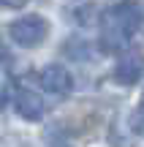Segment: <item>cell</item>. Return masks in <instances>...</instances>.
<instances>
[{
	"label": "cell",
	"mask_w": 144,
	"mask_h": 147,
	"mask_svg": "<svg viewBox=\"0 0 144 147\" xmlns=\"http://www.w3.org/2000/svg\"><path fill=\"white\" fill-rule=\"evenodd\" d=\"M144 22V3L141 0H120L117 5L103 14V49L109 52H117L125 49L128 38L133 36Z\"/></svg>",
	"instance_id": "obj_1"
},
{
	"label": "cell",
	"mask_w": 144,
	"mask_h": 147,
	"mask_svg": "<svg viewBox=\"0 0 144 147\" xmlns=\"http://www.w3.org/2000/svg\"><path fill=\"white\" fill-rule=\"evenodd\" d=\"M46 19L38 14H27L22 16V19L11 22V38H14L19 47H35V44H41L44 38H46Z\"/></svg>",
	"instance_id": "obj_2"
},
{
	"label": "cell",
	"mask_w": 144,
	"mask_h": 147,
	"mask_svg": "<svg viewBox=\"0 0 144 147\" xmlns=\"http://www.w3.org/2000/svg\"><path fill=\"white\" fill-rule=\"evenodd\" d=\"M144 74V52L139 49H128L120 55L117 65H114V79L120 84H136Z\"/></svg>",
	"instance_id": "obj_3"
},
{
	"label": "cell",
	"mask_w": 144,
	"mask_h": 147,
	"mask_svg": "<svg viewBox=\"0 0 144 147\" xmlns=\"http://www.w3.org/2000/svg\"><path fill=\"white\" fill-rule=\"evenodd\" d=\"M38 82H41L44 90H49V93H54V95H65L74 87V76L68 74V68H63V65H57V63L46 65V68L41 71V76H38Z\"/></svg>",
	"instance_id": "obj_4"
},
{
	"label": "cell",
	"mask_w": 144,
	"mask_h": 147,
	"mask_svg": "<svg viewBox=\"0 0 144 147\" xmlns=\"http://www.w3.org/2000/svg\"><path fill=\"white\" fill-rule=\"evenodd\" d=\"M16 112H19V117H25V120H41L44 117V101L41 95L35 93V90L30 87H19L16 90V101H14Z\"/></svg>",
	"instance_id": "obj_5"
},
{
	"label": "cell",
	"mask_w": 144,
	"mask_h": 147,
	"mask_svg": "<svg viewBox=\"0 0 144 147\" xmlns=\"http://www.w3.org/2000/svg\"><path fill=\"white\" fill-rule=\"evenodd\" d=\"M128 125H131L128 117H114L112 134H109V142H112L114 147H133V136H136V134L133 131L128 134Z\"/></svg>",
	"instance_id": "obj_6"
},
{
	"label": "cell",
	"mask_w": 144,
	"mask_h": 147,
	"mask_svg": "<svg viewBox=\"0 0 144 147\" xmlns=\"http://www.w3.org/2000/svg\"><path fill=\"white\" fill-rule=\"evenodd\" d=\"M128 120H131V131H133L136 136H144V104L128 117Z\"/></svg>",
	"instance_id": "obj_7"
},
{
	"label": "cell",
	"mask_w": 144,
	"mask_h": 147,
	"mask_svg": "<svg viewBox=\"0 0 144 147\" xmlns=\"http://www.w3.org/2000/svg\"><path fill=\"white\" fill-rule=\"evenodd\" d=\"M0 147H33L30 142H25L16 134H8V136H0Z\"/></svg>",
	"instance_id": "obj_8"
},
{
	"label": "cell",
	"mask_w": 144,
	"mask_h": 147,
	"mask_svg": "<svg viewBox=\"0 0 144 147\" xmlns=\"http://www.w3.org/2000/svg\"><path fill=\"white\" fill-rule=\"evenodd\" d=\"M27 0H5V5H14V8H19V5H25Z\"/></svg>",
	"instance_id": "obj_9"
},
{
	"label": "cell",
	"mask_w": 144,
	"mask_h": 147,
	"mask_svg": "<svg viewBox=\"0 0 144 147\" xmlns=\"http://www.w3.org/2000/svg\"><path fill=\"white\" fill-rule=\"evenodd\" d=\"M5 57H8V49H5V47H3V41H0V63H3Z\"/></svg>",
	"instance_id": "obj_10"
},
{
	"label": "cell",
	"mask_w": 144,
	"mask_h": 147,
	"mask_svg": "<svg viewBox=\"0 0 144 147\" xmlns=\"http://www.w3.org/2000/svg\"><path fill=\"white\" fill-rule=\"evenodd\" d=\"M5 101H8V98H5V93H3V90H0V109H3V106H5Z\"/></svg>",
	"instance_id": "obj_11"
},
{
	"label": "cell",
	"mask_w": 144,
	"mask_h": 147,
	"mask_svg": "<svg viewBox=\"0 0 144 147\" xmlns=\"http://www.w3.org/2000/svg\"><path fill=\"white\" fill-rule=\"evenodd\" d=\"M3 5H5V0H0V8H3Z\"/></svg>",
	"instance_id": "obj_12"
}]
</instances>
